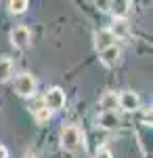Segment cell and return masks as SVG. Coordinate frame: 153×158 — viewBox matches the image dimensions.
Masks as SVG:
<instances>
[{
  "label": "cell",
  "mask_w": 153,
  "mask_h": 158,
  "mask_svg": "<svg viewBox=\"0 0 153 158\" xmlns=\"http://www.w3.org/2000/svg\"><path fill=\"white\" fill-rule=\"evenodd\" d=\"M84 143V135L80 133V129L76 124H65L61 129V148L65 152H76L80 150Z\"/></svg>",
  "instance_id": "obj_1"
},
{
  "label": "cell",
  "mask_w": 153,
  "mask_h": 158,
  "mask_svg": "<svg viewBox=\"0 0 153 158\" xmlns=\"http://www.w3.org/2000/svg\"><path fill=\"white\" fill-rule=\"evenodd\" d=\"M42 106H44L48 112L61 110L63 106H65V93L61 91L59 86H53V89H48L46 95L42 97Z\"/></svg>",
  "instance_id": "obj_2"
},
{
  "label": "cell",
  "mask_w": 153,
  "mask_h": 158,
  "mask_svg": "<svg viewBox=\"0 0 153 158\" xmlns=\"http://www.w3.org/2000/svg\"><path fill=\"white\" fill-rule=\"evenodd\" d=\"M15 91H17L21 97L34 95V91H36L34 76H32V74H21V76H17V78H15Z\"/></svg>",
  "instance_id": "obj_3"
},
{
  "label": "cell",
  "mask_w": 153,
  "mask_h": 158,
  "mask_svg": "<svg viewBox=\"0 0 153 158\" xmlns=\"http://www.w3.org/2000/svg\"><path fill=\"white\" fill-rule=\"evenodd\" d=\"M113 44H116V38L111 36L109 27H101V30L94 32V49L99 51V53H103L105 49L113 47Z\"/></svg>",
  "instance_id": "obj_4"
},
{
  "label": "cell",
  "mask_w": 153,
  "mask_h": 158,
  "mask_svg": "<svg viewBox=\"0 0 153 158\" xmlns=\"http://www.w3.org/2000/svg\"><path fill=\"white\" fill-rule=\"evenodd\" d=\"M118 106L124 112H136L139 106H141V99H139L136 93H132V91H124V93L118 95Z\"/></svg>",
  "instance_id": "obj_5"
},
{
  "label": "cell",
  "mask_w": 153,
  "mask_h": 158,
  "mask_svg": "<svg viewBox=\"0 0 153 158\" xmlns=\"http://www.w3.org/2000/svg\"><path fill=\"white\" fill-rule=\"evenodd\" d=\"M29 40H32V32H29L25 25H17V27H13V32H11L13 47H17V49H25V47L29 44Z\"/></svg>",
  "instance_id": "obj_6"
},
{
  "label": "cell",
  "mask_w": 153,
  "mask_h": 158,
  "mask_svg": "<svg viewBox=\"0 0 153 158\" xmlns=\"http://www.w3.org/2000/svg\"><path fill=\"white\" fill-rule=\"evenodd\" d=\"M96 124L103 129H118L120 127V116L116 112H101L96 116Z\"/></svg>",
  "instance_id": "obj_7"
},
{
  "label": "cell",
  "mask_w": 153,
  "mask_h": 158,
  "mask_svg": "<svg viewBox=\"0 0 153 158\" xmlns=\"http://www.w3.org/2000/svg\"><path fill=\"white\" fill-rule=\"evenodd\" d=\"M101 61L105 63L107 68H116L120 61V47L118 44H113V47H109V49H105L103 53H101Z\"/></svg>",
  "instance_id": "obj_8"
},
{
  "label": "cell",
  "mask_w": 153,
  "mask_h": 158,
  "mask_svg": "<svg viewBox=\"0 0 153 158\" xmlns=\"http://www.w3.org/2000/svg\"><path fill=\"white\" fill-rule=\"evenodd\" d=\"M99 106H101L103 112H116V108H118V95H116L113 91H107L105 95L101 97Z\"/></svg>",
  "instance_id": "obj_9"
},
{
  "label": "cell",
  "mask_w": 153,
  "mask_h": 158,
  "mask_svg": "<svg viewBox=\"0 0 153 158\" xmlns=\"http://www.w3.org/2000/svg\"><path fill=\"white\" fill-rule=\"evenodd\" d=\"M109 32H111V36H113V38H126V36H128V32H130L128 21H126V19H116L113 25L109 27Z\"/></svg>",
  "instance_id": "obj_10"
},
{
  "label": "cell",
  "mask_w": 153,
  "mask_h": 158,
  "mask_svg": "<svg viewBox=\"0 0 153 158\" xmlns=\"http://www.w3.org/2000/svg\"><path fill=\"white\" fill-rule=\"evenodd\" d=\"M13 74V59L11 57H0V82H6Z\"/></svg>",
  "instance_id": "obj_11"
},
{
  "label": "cell",
  "mask_w": 153,
  "mask_h": 158,
  "mask_svg": "<svg viewBox=\"0 0 153 158\" xmlns=\"http://www.w3.org/2000/svg\"><path fill=\"white\" fill-rule=\"evenodd\" d=\"M27 6H29L27 0H11V2H9V9H11L13 15H21V13H25Z\"/></svg>",
  "instance_id": "obj_12"
},
{
  "label": "cell",
  "mask_w": 153,
  "mask_h": 158,
  "mask_svg": "<svg viewBox=\"0 0 153 158\" xmlns=\"http://www.w3.org/2000/svg\"><path fill=\"white\" fill-rule=\"evenodd\" d=\"M34 116H36V122H38V124H44L46 120H50L53 112H48V110L44 108V106H42V108H38V110L34 112Z\"/></svg>",
  "instance_id": "obj_13"
},
{
  "label": "cell",
  "mask_w": 153,
  "mask_h": 158,
  "mask_svg": "<svg viewBox=\"0 0 153 158\" xmlns=\"http://www.w3.org/2000/svg\"><path fill=\"white\" fill-rule=\"evenodd\" d=\"M130 2H116L113 4V13H116V17L118 19H124V15H126V11H128Z\"/></svg>",
  "instance_id": "obj_14"
},
{
  "label": "cell",
  "mask_w": 153,
  "mask_h": 158,
  "mask_svg": "<svg viewBox=\"0 0 153 158\" xmlns=\"http://www.w3.org/2000/svg\"><path fill=\"white\" fill-rule=\"evenodd\" d=\"M94 158H113V156H111V152H109L107 148H99L96 154H94Z\"/></svg>",
  "instance_id": "obj_15"
},
{
  "label": "cell",
  "mask_w": 153,
  "mask_h": 158,
  "mask_svg": "<svg viewBox=\"0 0 153 158\" xmlns=\"http://www.w3.org/2000/svg\"><path fill=\"white\" fill-rule=\"evenodd\" d=\"M0 158H9V150L4 146H0Z\"/></svg>",
  "instance_id": "obj_16"
}]
</instances>
